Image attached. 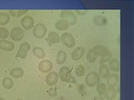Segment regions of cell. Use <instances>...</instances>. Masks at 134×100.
<instances>
[{
	"mask_svg": "<svg viewBox=\"0 0 134 100\" xmlns=\"http://www.w3.org/2000/svg\"><path fill=\"white\" fill-rule=\"evenodd\" d=\"M54 27L59 31H65L69 28L70 24L67 23V21H65L63 18H60L58 19L55 23H54Z\"/></svg>",
	"mask_w": 134,
	"mask_h": 100,
	"instance_id": "18",
	"label": "cell"
},
{
	"mask_svg": "<svg viewBox=\"0 0 134 100\" xmlns=\"http://www.w3.org/2000/svg\"><path fill=\"white\" fill-rule=\"evenodd\" d=\"M112 58V53L111 52L109 51L108 53H107L105 54L104 56L100 57V60H99V64H106L107 62H109Z\"/></svg>",
	"mask_w": 134,
	"mask_h": 100,
	"instance_id": "28",
	"label": "cell"
},
{
	"mask_svg": "<svg viewBox=\"0 0 134 100\" xmlns=\"http://www.w3.org/2000/svg\"><path fill=\"white\" fill-rule=\"evenodd\" d=\"M28 12V9H24V10H8V14L12 17H15V18H19L24 15L26 12Z\"/></svg>",
	"mask_w": 134,
	"mask_h": 100,
	"instance_id": "27",
	"label": "cell"
},
{
	"mask_svg": "<svg viewBox=\"0 0 134 100\" xmlns=\"http://www.w3.org/2000/svg\"><path fill=\"white\" fill-rule=\"evenodd\" d=\"M29 50H30V44L27 42H24L19 46L18 52L16 53V58H21V59L26 58Z\"/></svg>",
	"mask_w": 134,
	"mask_h": 100,
	"instance_id": "6",
	"label": "cell"
},
{
	"mask_svg": "<svg viewBox=\"0 0 134 100\" xmlns=\"http://www.w3.org/2000/svg\"><path fill=\"white\" fill-rule=\"evenodd\" d=\"M96 87V93H98L99 96H103L105 92H106L107 89V84L105 83H102V82H100Z\"/></svg>",
	"mask_w": 134,
	"mask_h": 100,
	"instance_id": "26",
	"label": "cell"
},
{
	"mask_svg": "<svg viewBox=\"0 0 134 100\" xmlns=\"http://www.w3.org/2000/svg\"><path fill=\"white\" fill-rule=\"evenodd\" d=\"M2 85L4 89L9 90L14 87V80L9 77H5L2 80Z\"/></svg>",
	"mask_w": 134,
	"mask_h": 100,
	"instance_id": "25",
	"label": "cell"
},
{
	"mask_svg": "<svg viewBox=\"0 0 134 100\" xmlns=\"http://www.w3.org/2000/svg\"><path fill=\"white\" fill-rule=\"evenodd\" d=\"M76 14H78L79 15H85L86 14V11H80V10H76L75 11Z\"/></svg>",
	"mask_w": 134,
	"mask_h": 100,
	"instance_id": "33",
	"label": "cell"
},
{
	"mask_svg": "<svg viewBox=\"0 0 134 100\" xmlns=\"http://www.w3.org/2000/svg\"><path fill=\"white\" fill-rule=\"evenodd\" d=\"M21 27L23 28L24 30H30L33 29L35 27V20L29 15L24 16L22 19H21Z\"/></svg>",
	"mask_w": 134,
	"mask_h": 100,
	"instance_id": "8",
	"label": "cell"
},
{
	"mask_svg": "<svg viewBox=\"0 0 134 100\" xmlns=\"http://www.w3.org/2000/svg\"><path fill=\"white\" fill-rule=\"evenodd\" d=\"M10 21V15L6 12H0V26H5Z\"/></svg>",
	"mask_w": 134,
	"mask_h": 100,
	"instance_id": "23",
	"label": "cell"
},
{
	"mask_svg": "<svg viewBox=\"0 0 134 100\" xmlns=\"http://www.w3.org/2000/svg\"><path fill=\"white\" fill-rule=\"evenodd\" d=\"M111 73V71L108 68L107 64H100L99 69H98V74L100 78H107Z\"/></svg>",
	"mask_w": 134,
	"mask_h": 100,
	"instance_id": "19",
	"label": "cell"
},
{
	"mask_svg": "<svg viewBox=\"0 0 134 100\" xmlns=\"http://www.w3.org/2000/svg\"><path fill=\"white\" fill-rule=\"evenodd\" d=\"M46 42L48 43L49 46H51L53 44H56L60 43V36L56 32H50L48 33L47 39H46Z\"/></svg>",
	"mask_w": 134,
	"mask_h": 100,
	"instance_id": "13",
	"label": "cell"
},
{
	"mask_svg": "<svg viewBox=\"0 0 134 100\" xmlns=\"http://www.w3.org/2000/svg\"><path fill=\"white\" fill-rule=\"evenodd\" d=\"M107 79V86L108 88H116L119 83V76L116 73H110V75L106 78Z\"/></svg>",
	"mask_w": 134,
	"mask_h": 100,
	"instance_id": "10",
	"label": "cell"
},
{
	"mask_svg": "<svg viewBox=\"0 0 134 100\" xmlns=\"http://www.w3.org/2000/svg\"><path fill=\"white\" fill-rule=\"evenodd\" d=\"M45 81H46V83L50 87L56 85L59 81L58 73L54 72H54H49L45 78Z\"/></svg>",
	"mask_w": 134,
	"mask_h": 100,
	"instance_id": "11",
	"label": "cell"
},
{
	"mask_svg": "<svg viewBox=\"0 0 134 100\" xmlns=\"http://www.w3.org/2000/svg\"><path fill=\"white\" fill-rule=\"evenodd\" d=\"M67 58V54L64 50H60L56 55V63L59 65L64 64Z\"/></svg>",
	"mask_w": 134,
	"mask_h": 100,
	"instance_id": "22",
	"label": "cell"
},
{
	"mask_svg": "<svg viewBox=\"0 0 134 100\" xmlns=\"http://www.w3.org/2000/svg\"><path fill=\"white\" fill-rule=\"evenodd\" d=\"M8 36H9V32H8V29L3 27L0 28V39L6 40Z\"/></svg>",
	"mask_w": 134,
	"mask_h": 100,
	"instance_id": "30",
	"label": "cell"
},
{
	"mask_svg": "<svg viewBox=\"0 0 134 100\" xmlns=\"http://www.w3.org/2000/svg\"><path fill=\"white\" fill-rule=\"evenodd\" d=\"M58 76H59V78L64 83H76L75 78L71 74V70L70 69L69 67H67V66L61 67L60 70H59Z\"/></svg>",
	"mask_w": 134,
	"mask_h": 100,
	"instance_id": "1",
	"label": "cell"
},
{
	"mask_svg": "<svg viewBox=\"0 0 134 100\" xmlns=\"http://www.w3.org/2000/svg\"><path fill=\"white\" fill-rule=\"evenodd\" d=\"M0 100H6L5 98H1V97H0Z\"/></svg>",
	"mask_w": 134,
	"mask_h": 100,
	"instance_id": "36",
	"label": "cell"
},
{
	"mask_svg": "<svg viewBox=\"0 0 134 100\" xmlns=\"http://www.w3.org/2000/svg\"><path fill=\"white\" fill-rule=\"evenodd\" d=\"M15 45L11 41L0 39V49L6 52H11L14 49Z\"/></svg>",
	"mask_w": 134,
	"mask_h": 100,
	"instance_id": "15",
	"label": "cell"
},
{
	"mask_svg": "<svg viewBox=\"0 0 134 100\" xmlns=\"http://www.w3.org/2000/svg\"><path fill=\"white\" fill-rule=\"evenodd\" d=\"M58 100H65V98H63V97H61L60 98H59Z\"/></svg>",
	"mask_w": 134,
	"mask_h": 100,
	"instance_id": "35",
	"label": "cell"
},
{
	"mask_svg": "<svg viewBox=\"0 0 134 100\" xmlns=\"http://www.w3.org/2000/svg\"><path fill=\"white\" fill-rule=\"evenodd\" d=\"M93 100H105V98L102 97V96H96V97L93 98Z\"/></svg>",
	"mask_w": 134,
	"mask_h": 100,
	"instance_id": "34",
	"label": "cell"
},
{
	"mask_svg": "<svg viewBox=\"0 0 134 100\" xmlns=\"http://www.w3.org/2000/svg\"><path fill=\"white\" fill-rule=\"evenodd\" d=\"M60 18L65 19L70 25H74L77 23V17L73 11L63 10L60 12Z\"/></svg>",
	"mask_w": 134,
	"mask_h": 100,
	"instance_id": "4",
	"label": "cell"
},
{
	"mask_svg": "<svg viewBox=\"0 0 134 100\" xmlns=\"http://www.w3.org/2000/svg\"><path fill=\"white\" fill-rule=\"evenodd\" d=\"M17 100H21V99H20V98H18V99H17Z\"/></svg>",
	"mask_w": 134,
	"mask_h": 100,
	"instance_id": "37",
	"label": "cell"
},
{
	"mask_svg": "<svg viewBox=\"0 0 134 100\" xmlns=\"http://www.w3.org/2000/svg\"><path fill=\"white\" fill-rule=\"evenodd\" d=\"M67 100H72V99H67Z\"/></svg>",
	"mask_w": 134,
	"mask_h": 100,
	"instance_id": "38",
	"label": "cell"
},
{
	"mask_svg": "<svg viewBox=\"0 0 134 100\" xmlns=\"http://www.w3.org/2000/svg\"><path fill=\"white\" fill-rule=\"evenodd\" d=\"M86 53V50L83 47H77L71 53V58L73 61H79L83 58L84 54Z\"/></svg>",
	"mask_w": 134,
	"mask_h": 100,
	"instance_id": "14",
	"label": "cell"
},
{
	"mask_svg": "<svg viewBox=\"0 0 134 100\" xmlns=\"http://www.w3.org/2000/svg\"><path fill=\"white\" fill-rule=\"evenodd\" d=\"M92 50V52L94 53V54L96 56V57H102L104 56L105 54H106L107 53L109 52V49L106 47V46H104V45H96L94 46L93 48H91Z\"/></svg>",
	"mask_w": 134,
	"mask_h": 100,
	"instance_id": "12",
	"label": "cell"
},
{
	"mask_svg": "<svg viewBox=\"0 0 134 100\" xmlns=\"http://www.w3.org/2000/svg\"><path fill=\"white\" fill-rule=\"evenodd\" d=\"M75 73L78 77H82L85 74V67L83 65H78L75 69Z\"/></svg>",
	"mask_w": 134,
	"mask_h": 100,
	"instance_id": "31",
	"label": "cell"
},
{
	"mask_svg": "<svg viewBox=\"0 0 134 100\" xmlns=\"http://www.w3.org/2000/svg\"><path fill=\"white\" fill-rule=\"evenodd\" d=\"M9 35L13 41L19 42L23 39V38L24 36V31L20 27H15L14 28H12L11 32L9 33Z\"/></svg>",
	"mask_w": 134,
	"mask_h": 100,
	"instance_id": "7",
	"label": "cell"
},
{
	"mask_svg": "<svg viewBox=\"0 0 134 100\" xmlns=\"http://www.w3.org/2000/svg\"><path fill=\"white\" fill-rule=\"evenodd\" d=\"M60 41L65 47L69 48H74L75 45V39L74 36L68 32L62 33V35L60 36Z\"/></svg>",
	"mask_w": 134,
	"mask_h": 100,
	"instance_id": "5",
	"label": "cell"
},
{
	"mask_svg": "<svg viewBox=\"0 0 134 100\" xmlns=\"http://www.w3.org/2000/svg\"><path fill=\"white\" fill-rule=\"evenodd\" d=\"M32 52L34 53V55L38 58H40V59H43V58H44V57H45L44 50L40 47H38V46H36V47L33 48Z\"/></svg>",
	"mask_w": 134,
	"mask_h": 100,
	"instance_id": "24",
	"label": "cell"
},
{
	"mask_svg": "<svg viewBox=\"0 0 134 100\" xmlns=\"http://www.w3.org/2000/svg\"><path fill=\"white\" fill-rule=\"evenodd\" d=\"M103 96V98L107 100H113L117 96V90L116 88H107V89L105 92Z\"/></svg>",
	"mask_w": 134,
	"mask_h": 100,
	"instance_id": "17",
	"label": "cell"
},
{
	"mask_svg": "<svg viewBox=\"0 0 134 100\" xmlns=\"http://www.w3.org/2000/svg\"><path fill=\"white\" fill-rule=\"evenodd\" d=\"M46 33H47V27L44 23H39L35 25L33 28V35L36 39H44L46 36Z\"/></svg>",
	"mask_w": 134,
	"mask_h": 100,
	"instance_id": "2",
	"label": "cell"
},
{
	"mask_svg": "<svg viewBox=\"0 0 134 100\" xmlns=\"http://www.w3.org/2000/svg\"><path fill=\"white\" fill-rule=\"evenodd\" d=\"M24 71L22 68L20 67H17V68H14L10 70L9 74L12 78H20L24 76Z\"/></svg>",
	"mask_w": 134,
	"mask_h": 100,
	"instance_id": "21",
	"label": "cell"
},
{
	"mask_svg": "<svg viewBox=\"0 0 134 100\" xmlns=\"http://www.w3.org/2000/svg\"><path fill=\"white\" fill-rule=\"evenodd\" d=\"M108 68L110 71L113 73H117L120 70V65H119V61L116 58H112L109 61Z\"/></svg>",
	"mask_w": 134,
	"mask_h": 100,
	"instance_id": "20",
	"label": "cell"
},
{
	"mask_svg": "<svg viewBox=\"0 0 134 100\" xmlns=\"http://www.w3.org/2000/svg\"><path fill=\"white\" fill-rule=\"evenodd\" d=\"M48 93L49 96H51V97H55V96H57V94H58V92L55 88H51V89H49L48 90Z\"/></svg>",
	"mask_w": 134,
	"mask_h": 100,
	"instance_id": "32",
	"label": "cell"
},
{
	"mask_svg": "<svg viewBox=\"0 0 134 100\" xmlns=\"http://www.w3.org/2000/svg\"><path fill=\"white\" fill-rule=\"evenodd\" d=\"M97 58H98L95 55L91 49L88 50L87 53H86V60L88 62L91 63V64H94V63H96V60H97Z\"/></svg>",
	"mask_w": 134,
	"mask_h": 100,
	"instance_id": "29",
	"label": "cell"
},
{
	"mask_svg": "<svg viewBox=\"0 0 134 100\" xmlns=\"http://www.w3.org/2000/svg\"><path fill=\"white\" fill-rule=\"evenodd\" d=\"M92 22L94 23L95 25L99 27L106 26L108 23V20L107 17H105L103 15H96L93 18H92Z\"/></svg>",
	"mask_w": 134,
	"mask_h": 100,
	"instance_id": "16",
	"label": "cell"
},
{
	"mask_svg": "<svg viewBox=\"0 0 134 100\" xmlns=\"http://www.w3.org/2000/svg\"><path fill=\"white\" fill-rule=\"evenodd\" d=\"M100 78L98 73L96 72H90L86 75V77L85 78L86 84L91 88L96 87L100 83Z\"/></svg>",
	"mask_w": 134,
	"mask_h": 100,
	"instance_id": "3",
	"label": "cell"
},
{
	"mask_svg": "<svg viewBox=\"0 0 134 100\" xmlns=\"http://www.w3.org/2000/svg\"><path fill=\"white\" fill-rule=\"evenodd\" d=\"M52 68H53V64L47 59L41 60L39 63V64H38V70L40 73H49V72H51Z\"/></svg>",
	"mask_w": 134,
	"mask_h": 100,
	"instance_id": "9",
	"label": "cell"
}]
</instances>
